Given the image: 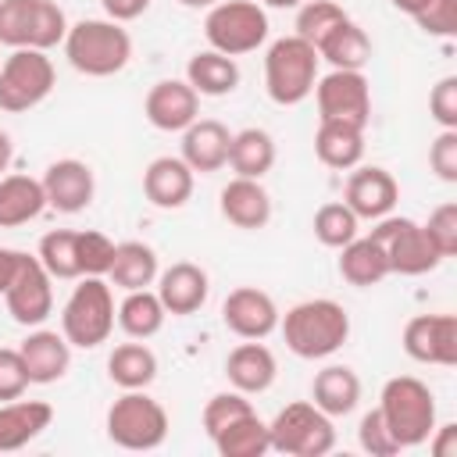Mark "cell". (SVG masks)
Returning <instances> with one entry per match:
<instances>
[{"mask_svg":"<svg viewBox=\"0 0 457 457\" xmlns=\"http://www.w3.org/2000/svg\"><path fill=\"white\" fill-rule=\"evenodd\" d=\"M225 375H228L232 389H239L246 396L250 393H264V389H271V382L278 375V361H275V353L261 339H246L236 350H228Z\"/></svg>","mask_w":457,"mask_h":457,"instance_id":"obj_24","label":"cell"},{"mask_svg":"<svg viewBox=\"0 0 457 457\" xmlns=\"http://www.w3.org/2000/svg\"><path fill=\"white\" fill-rule=\"evenodd\" d=\"M278 328L296 357L321 361L332 357L350 339V314L343 303L318 296V300H300L286 314H278Z\"/></svg>","mask_w":457,"mask_h":457,"instance_id":"obj_1","label":"cell"},{"mask_svg":"<svg viewBox=\"0 0 457 457\" xmlns=\"http://www.w3.org/2000/svg\"><path fill=\"white\" fill-rule=\"evenodd\" d=\"M428 450L436 457H457V425L446 421V425H436L432 436H428Z\"/></svg>","mask_w":457,"mask_h":457,"instance_id":"obj_48","label":"cell"},{"mask_svg":"<svg viewBox=\"0 0 457 457\" xmlns=\"http://www.w3.org/2000/svg\"><path fill=\"white\" fill-rule=\"evenodd\" d=\"M182 7H214L218 0H179Z\"/></svg>","mask_w":457,"mask_h":457,"instance_id":"obj_54","label":"cell"},{"mask_svg":"<svg viewBox=\"0 0 457 457\" xmlns=\"http://www.w3.org/2000/svg\"><path fill=\"white\" fill-rule=\"evenodd\" d=\"M418 29L425 36H439V39H450L457 32V0H428L418 14H414Z\"/></svg>","mask_w":457,"mask_h":457,"instance_id":"obj_44","label":"cell"},{"mask_svg":"<svg viewBox=\"0 0 457 457\" xmlns=\"http://www.w3.org/2000/svg\"><path fill=\"white\" fill-rule=\"evenodd\" d=\"M107 375L118 389H146L157 378V353L143 339L121 343L107 357Z\"/></svg>","mask_w":457,"mask_h":457,"instance_id":"obj_35","label":"cell"},{"mask_svg":"<svg viewBox=\"0 0 457 457\" xmlns=\"http://www.w3.org/2000/svg\"><path fill=\"white\" fill-rule=\"evenodd\" d=\"M228 164L236 175L243 179H264L275 168V139L264 129H239L232 132V146H228Z\"/></svg>","mask_w":457,"mask_h":457,"instance_id":"obj_34","label":"cell"},{"mask_svg":"<svg viewBox=\"0 0 457 457\" xmlns=\"http://www.w3.org/2000/svg\"><path fill=\"white\" fill-rule=\"evenodd\" d=\"M54 421V407L46 400H7L0 403V453L21 450L36 436H43Z\"/></svg>","mask_w":457,"mask_h":457,"instance_id":"obj_26","label":"cell"},{"mask_svg":"<svg viewBox=\"0 0 457 457\" xmlns=\"http://www.w3.org/2000/svg\"><path fill=\"white\" fill-rule=\"evenodd\" d=\"M11 157H14V143H11L7 132H0V175L11 168Z\"/></svg>","mask_w":457,"mask_h":457,"instance_id":"obj_51","label":"cell"},{"mask_svg":"<svg viewBox=\"0 0 457 457\" xmlns=\"http://www.w3.org/2000/svg\"><path fill=\"white\" fill-rule=\"evenodd\" d=\"M214 450L221 457H264L271 450V439H268V421L257 418V411L236 418L232 425H225L214 439Z\"/></svg>","mask_w":457,"mask_h":457,"instance_id":"obj_36","label":"cell"},{"mask_svg":"<svg viewBox=\"0 0 457 457\" xmlns=\"http://www.w3.org/2000/svg\"><path fill=\"white\" fill-rule=\"evenodd\" d=\"M114 293L104 275H82L61 311V332L71 346L93 350L111 339L114 332Z\"/></svg>","mask_w":457,"mask_h":457,"instance_id":"obj_5","label":"cell"},{"mask_svg":"<svg viewBox=\"0 0 457 457\" xmlns=\"http://www.w3.org/2000/svg\"><path fill=\"white\" fill-rule=\"evenodd\" d=\"M196 186V171L182 157H154L143 171V193L161 211H179L189 204Z\"/></svg>","mask_w":457,"mask_h":457,"instance_id":"obj_21","label":"cell"},{"mask_svg":"<svg viewBox=\"0 0 457 457\" xmlns=\"http://www.w3.org/2000/svg\"><path fill=\"white\" fill-rule=\"evenodd\" d=\"M146 121L161 132H182L200 118V93L186 79H161L143 100Z\"/></svg>","mask_w":457,"mask_h":457,"instance_id":"obj_16","label":"cell"},{"mask_svg":"<svg viewBox=\"0 0 457 457\" xmlns=\"http://www.w3.org/2000/svg\"><path fill=\"white\" fill-rule=\"evenodd\" d=\"M57 82L54 61L46 50H11V57L0 61V111L21 114L39 107Z\"/></svg>","mask_w":457,"mask_h":457,"instance_id":"obj_10","label":"cell"},{"mask_svg":"<svg viewBox=\"0 0 457 457\" xmlns=\"http://www.w3.org/2000/svg\"><path fill=\"white\" fill-rule=\"evenodd\" d=\"M204 36L218 54H253L268 39V14L257 0H218L214 7H207Z\"/></svg>","mask_w":457,"mask_h":457,"instance_id":"obj_9","label":"cell"},{"mask_svg":"<svg viewBox=\"0 0 457 457\" xmlns=\"http://www.w3.org/2000/svg\"><path fill=\"white\" fill-rule=\"evenodd\" d=\"M43 193H46V207L61 211V214H79L93 204L96 193V179L93 168L79 157H61L43 171Z\"/></svg>","mask_w":457,"mask_h":457,"instance_id":"obj_17","label":"cell"},{"mask_svg":"<svg viewBox=\"0 0 457 457\" xmlns=\"http://www.w3.org/2000/svg\"><path fill=\"white\" fill-rule=\"evenodd\" d=\"M403 353L418 364H457V314H418L403 325Z\"/></svg>","mask_w":457,"mask_h":457,"instance_id":"obj_14","label":"cell"},{"mask_svg":"<svg viewBox=\"0 0 457 457\" xmlns=\"http://www.w3.org/2000/svg\"><path fill=\"white\" fill-rule=\"evenodd\" d=\"M318 50L293 36H282L264 54V89L278 107H296L314 93L318 82Z\"/></svg>","mask_w":457,"mask_h":457,"instance_id":"obj_4","label":"cell"},{"mask_svg":"<svg viewBox=\"0 0 457 457\" xmlns=\"http://www.w3.org/2000/svg\"><path fill=\"white\" fill-rule=\"evenodd\" d=\"M268 439L271 450L289 457H325L336 446V425L321 407L296 400L268 421Z\"/></svg>","mask_w":457,"mask_h":457,"instance_id":"obj_8","label":"cell"},{"mask_svg":"<svg viewBox=\"0 0 457 457\" xmlns=\"http://www.w3.org/2000/svg\"><path fill=\"white\" fill-rule=\"evenodd\" d=\"M261 4H268V7H300L303 0H261Z\"/></svg>","mask_w":457,"mask_h":457,"instance_id":"obj_53","label":"cell"},{"mask_svg":"<svg viewBox=\"0 0 457 457\" xmlns=\"http://www.w3.org/2000/svg\"><path fill=\"white\" fill-rule=\"evenodd\" d=\"M311 400L328 418H343L361 400V378L350 364H325L311 382Z\"/></svg>","mask_w":457,"mask_h":457,"instance_id":"obj_28","label":"cell"},{"mask_svg":"<svg viewBox=\"0 0 457 457\" xmlns=\"http://www.w3.org/2000/svg\"><path fill=\"white\" fill-rule=\"evenodd\" d=\"M107 439L121 450H157L168 439V411L143 389H125L107 407Z\"/></svg>","mask_w":457,"mask_h":457,"instance_id":"obj_7","label":"cell"},{"mask_svg":"<svg viewBox=\"0 0 457 457\" xmlns=\"http://www.w3.org/2000/svg\"><path fill=\"white\" fill-rule=\"evenodd\" d=\"M64 36L68 18L54 0H0V46L50 50Z\"/></svg>","mask_w":457,"mask_h":457,"instance_id":"obj_6","label":"cell"},{"mask_svg":"<svg viewBox=\"0 0 457 457\" xmlns=\"http://www.w3.org/2000/svg\"><path fill=\"white\" fill-rule=\"evenodd\" d=\"M29 386L32 382H29V371H25L18 346H0V403L25 396Z\"/></svg>","mask_w":457,"mask_h":457,"instance_id":"obj_45","label":"cell"},{"mask_svg":"<svg viewBox=\"0 0 457 457\" xmlns=\"http://www.w3.org/2000/svg\"><path fill=\"white\" fill-rule=\"evenodd\" d=\"M228 146H232V132L218 121V118H196L189 129H182V161L200 171H221L228 164Z\"/></svg>","mask_w":457,"mask_h":457,"instance_id":"obj_22","label":"cell"},{"mask_svg":"<svg viewBox=\"0 0 457 457\" xmlns=\"http://www.w3.org/2000/svg\"><path fill=\"white\" fill-rule=\"evenodd\" d=\"M314 236H318V243L321 246H328V250H339V246H346L353 236H357V228H361V218L343 204V200H336V204H321L318 211H314Z\"/></svg>","mask_w":457,"mask_h":457,"instance_id":"obj_38","label":"cell"},{"mask_svg":"<svg viewBox=\"0 0 457 457\" xmlns=\"http://www.w3.org/2000/svg\"><path fill=\"white\" fill-rule=\"evenodd\" d=\"M164 303L168 314L175 318H186V314H196L204 303H207V293H211V278L200 264L193 261H175L171 268L157 271V289H154Z\"/></svg>","mask_w":457,"mask_h":457,"instance_id":"obj_19","label":"cell"},{"mask_svg":"<svg viewBox=\"0 0 457 457\" xmlns=\"http://www.w3.org/2000/svg\"><path fill=\"white\" fill-rule=\"evenodd\" d=\"M104 4V11H107V18L111 21H136L146 7H150V0H100Z\"/></svg>","mask_w":457,"mask_h":457,"instance_id":"obj_50","label":"cell"},{"mask_svg":"<svg viewBox=\"0 0 457 457\" xmlns=\"http://www.w3.org/2000/svg\"><path fill=\"white\" fill-rule=\"evenodd\" d=\"M314 50L321 61H328L332 68H346V71H361L371 61V39L350 14L339 18L332 29H325L314 39Z\"/></svg>","mask_w":457,"mask_h":457,"instance_id":"obj_25","label":"cell"},{"mask_svg":"<svg viewBox=\"0 0 457 457\" xmlns=\"http://www.w3.org/2000/svg\"><path fill=\"white\" fill-rule=\"evenodd\" d=\"M186 82L200 93V96H228L239 86V64L228 54L218 50H200L189 57L186 64Z\"/></svg>","mask_w":457,"mask_h":457,"instance_id":"obj_31","label":"cell"},{"mask_svg":"<svg viewBox=\"0 0 457 457\" xmlns=\"http://www.w3.org/2000/svg\"><path fill=\"white\" fill-rule=\"evenodd\" d=\"M164 318H168V311H164V303H161V296L154 289H129L125 300L114 311V321L129 339L157 336L164 328Z\"/></svg>","mask_w":457,"mask_h":457,"instance_id":"obj_33","label":"cell"},{"mask_svg":"<svg viewBox=\"0 0 457 457\" xmlns=\"http://www.w3.org/2000/svg\"><path fill=\"white\" fill-rule=\"evenodd\" d=\"M250 411H253V403L246 400V393H239V389L214 393V396L207 400V407H204V432L214 439L225 425H232L236 418H243V414H250Z\"/></svg>","mask_w":457,"mask_h":457,"instance_id":"obj_39","label":"cell"},{"mask_svg":"<svg viewBox=\"0 0 457 457\" xmlns=\"http://www.w3.org/2000/svg\"><path fill=\"white\" fill-rule=\"evenodd\" d=\"M314 100H318L321 121H346V125L364 129L371 118V89H368L364 71L332 68L325 79L314 82Z\"/></svg>","mask_w":457,"mask_h":457,"instance_id":"obj_12","label":"cell"},{"mask_svg":"<svg viewBox=\"0 0 457 457\" xmlns=\"http://www.w3.org/2000/svg\"><path fill=\"white\" fill-rule=\"evenodd\" d=\"M378 411H382L393 439L400 443V450L428 443V436L436 428V396L414 375H393L382 386Z\"/></svg>","mask_w":457,"mask_h":457,"instance_id":"obj_3","label":"cell"},{"mask_svg":"<svg viewBox=\"0 0 457 457\" xmlns=\"http://www.w3.org/2000/svg\"><path fill=\"white\" fill-rule=\"evenodd\" d=\"M221 321L239 339H264L278 328V303L257 286H239L221 303Z\"/></svg>","mask_w":457,"mask_h":457,"instance_id":"obj_15","label":"cell"},{"mask_svg":"<svg viewBox=\"0 0 457 457\" xmlns=\"http://www.w3.org/2000/svg\"><path fill=\"white\" fill-rule=\"evenodd\" d=\"M46 211L43 182L32 175H0V228H18Z\"/></svg>","mask_w":457,"mask_h":457,"instance_id":"obj_27","label":"cell"},{"mask_svg":"<svg viewBox=\"0 0 457 457\" xmlns=\"http://www.w3.org/2000/svg\"><path fill=\"white\" fill-rule=\"evenodd\" d=\"M4 300H7V314H11L18 325H25V328H39V325L54 314V278H50V271L39 264L36 253L25 257V264H21V271L14 275L11 289L4 293Z\"/></svg>","mask_w":457,"mask_h":457,"instance_id":"obj_13","label":"cell"},{"mask_svg":"<svg viewBox=\"0 0 457 457\" xmlns=\"http://www.w3.org/2000/svg\"><path fill=\"white\" fill-rule=\"evenodd\" d=\"M36 257L50 271V278H82V268H79V232H71V228L46 232L39 239Z\"/></svg>","mask_w":457,"mask_h":457,"instance_id":"obj_37","label":"cell"},{"mask_svg":"<svg viewBox=\"0 0 457 457\" xmlns=\"http://www.w3.org/2000/svg\"><path fill=\"white\" fill-rule=\"evenodd\" d=\"M396 200H400V186L378 164H357L346 179V189H343V204L357 218H368V221L386 218L396 207Z\"/></svg>","mask_w":457,"mask_h":457,"instance_id":"obj_18","label":"cell"},{"mask_svg":"<svg viewBox=\"0 0 457 457\" xmlns=\"http://www.w3.org/2000/svg\"><path fill=\"white\" fill-rule=\"evenodd\" d=\"M18 353L25 361V371H29L32 386H50V382L64 378L68 364H71V343L64 339V332H54V328L29 332L18 346Z\"/></svg>","mask_w":457,"mask_h":457,"instance_id":"obj_20","label":"cell"},{"mask_svg":"<svg viewBox=\"0 0 457 457\" xmlns=\"http://www.w3.org/2000/svg\"><path fill=\"white\" fill-rule=\"evenodd\" d=\"M25 250H14V246H0V296L11 289V282H14V275L21 271V264H25Z\"/></svg>","mask_w":457,"mask_h":457,"instance_id":"obj_49","label":"cell"},{"mask_svg":"<svg viewBox=\"0 0 457 457\" xmlns=\"http://www.w3.org/2000/svg\"><path fill=\"white\" fill-rule=\"evenodd\" d=\"M357 443H361V450L371 453V457H393V453H400V443L393 439V432H389V425H386V418H382L378 407L361 418V425H357Z\"/></svg>","mask_w":457,"mask_h":457,"instance_id":"obj_43","label":"cell"},{"mask_svg":"<svg viewBox=\"0 0 457 457\" xmlns=\"http://www.w3.org/2000/svg\"><path fill=\"white\" fill-rule=\"evenodd\" d=\"M428 164L443 182H457V129H443L428 146Z\"/></svg>","mask_w":457,"mask_h":457,"instance_id":"obj_47","label":"cell"},{"mask_svg":"<svg viewBox=\"0 0 457 457\" xmlns=\"http://www.w3.org/2000/svg\"><path fill=\"white\" fill-rule=\"evenodd\" d=\"M428 114L439 129H457V75H443L428 93Z\"/></svg>","mask_w":457,"mask_h":457,"instance_id":"obj_46","label":"cell"},{"mask_svg":"<svg viewBox=\"0 0 457 457\" xmlns=\"http://www.w3.org/2000/svg\"><path fill=\"white\" fill-rule=\"evenodd\" d=\"M339 275L357 289L378 286L389 275V257L382 243L371 236H353L346 246H339Z\"/></svg>","mask_w":457,"mask_h":457,"instance_id":"obj_30","label":"cell"},{"mask_svg":"<svg viewBox=\"0 0 457 457\" xmlns=\"http://www.w3.org/2000/svg\"><path fill=\"white\" fill-rule=\"evenodd\" d=\"M218 207H221V218L236 228H246V232H257L271 221V196L268 189L261 186V179H243L236 175L221 196H218Z\"/></svg>","mask_w":457,"mask_h":457,"instance_id":"obj_23","label":"cell"},{"mask_svg":"<svg viewBox=\"0 0 457 457\" xmlns=\"http://www.w3.org/2000/svg\"><path fill=\"white\" fill-rule=\"evenodd\" d=\"M157 271L161 268H157L154 246H146L139 239H129V243L114 246V261H111L107 278H111V286L129 293V289H150L157 282Z\"/></svg>","mask_w":457,"mask_h":457,"instance_id":"obj_32","label":"cell"},{"mask_svg":"<svg viewBox=\"0 0 457 457\" xmlns=\"http://www.w3.org/2000/svg\"><path fill=\"white\" fill-rule=\"evenodd\" d=\"M371 239L382 243L386 257H389V275H428L439 268V253L436 246L428 243L425 228L414 221V218H396V214H386L375 221L371 228Z\"/></svg>","mask_w":457,"mask_h":457,"instance_id":"obj_11","label":"cell"},{"mask_svg":"<svg viewBox=\"0 0 457 457\" xmlns=\"http://www.w3.org/2000/svg\"><path fill=\"white\" fill-rule=\"evenodd\" d=\"M421 228L443 261L457 253V204H439Z\"/></svg>","mask_w":457,"mask_h":457,"instance_id":"obj_42","label":"cell"},{"mask_svg":"<svg viewBox=\"0 0 457 457\" xmlns=\"http://www.w3.org/2000/svg\"><path fill=\"white\" fill-rule=\"evenodd\" d=\"M339 18H346V11L336 0H303L300 11H296V36L314 46V39L325 29H332Z\"/></svg>","mask_w":457,"mask_h":457,"instance_id":"obj_40","label":"cell"},{"mask_svg":"<svg viewBox=\"0 0 457 457\" xmlns=\"http://www.w3.org/2000/svg\"><path fill=\"white\" fill-rule=\"evenodd\" d=\"M389 4H393L396 11H403V14H411V18H414V14H418V11H421L428 0H389Z\"/></svg>","mask_w":457,"mask_h":457,"instance_id":"obj_52","label":"cell"},{"mask_svg":"<svg viewBox=\"0 0 457 457\" xmlns=\"http://www.w3.org/2000/svg\"><path fill=\"white\" fill-rule=\"evenodd\" d=\"M314 154L325 168L350 171L364 157V129L346 125V121H321L314 132Z\"/></svg>","mask_w":457,"mask_h":457,"instance_id":"obj_29","label":"cell"},{"mask_svg":"<svg viewBox=\"0 0 457 457\" xmlns=\"http://www.w3.org/2000/svg\"><path fill=\"white\" fill-rule=\"evenodd\" d=\"M114 239H107L104 232H96V228H86V232H79V268H82V275H104L107 278V271H111V261H114Z\"/></svg>","mask_w":457,"mask_h":457,"instance_id":"obj_41","label":"cell"},{"mask_svg":"<svg viewBox=\"0 0 457 457\" xmlns=\"http://www.w3.org/2000/svg\"><path fill=\"white\" fill-rule=\"evenodd\" d=\"M64 57L75 71L89 79L118 75L132 61V36L121 29V21L111 18H82L68 25L64 36Z\"/></svg>","mask_w":457,"mask_h":457,"instance_id":"obj_2","label":"cell"}]
</instances>
